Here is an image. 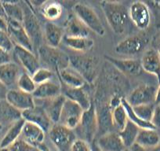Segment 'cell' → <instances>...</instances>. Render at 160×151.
<instances>
[{
	"label": "cell",
	"mask_w": 160,
	"mask_h": 151,
	"mask_svg": "<svg viewBox=\"0 0 160 151\" xmlns=\"http://www.w3.org/2000/svg\"><path fill=\"white\" fill-rule=\"evenodd\" d=\"M90 147H91V150L92 151H102L101 150V148L99 147V146L97 143L96 140H93L91 143H90Z\"/></svg>",
	"instance_id": "obj_49"
},
{
	"label": "cell",
	"mask_w": 160,
	"mask_h": 151,
	"mask_svg": "<svg viewBox=\"0 0 160 151\" xmlns=\"http://www.w3.org/2000/svg\"><path fill=\"white\" fill-rule=\"evenodd\" d=\"M65 32L59 24L54 22H47L45 24L43 32V39L47 45L53 48H58L63 42Z\"/></svg>",
	"instance_id": "obj_18"
},
{
	"label": "cell",
	"mask_w": 160,
	"mask_h": 151,
	"mask_svg": "<svg viewBox=\"0 0 160 151\" xmlns=\"http://www.w3.org/2000/svg\"><path fill=\"white\" fill-rule=\"evenodd\" d=\"M22 118L21 112L15 109L7 100H0V124H13Z\"/></svg>",
	"instance_id": "obj_29"
},
{
	"label": "cell",
	"mask_w": 160,
	"mask_h": 151,
	"mask_svg": "<svg viewBox=\"0 0 160 151\" xmlns=\"http://www.w3.org/2000/svg\"><path fill=\"white\" fill-rule=\"evenodd\" d=\"M112 120L113 128L118 131V132L122 131L128 122L127 111L122 106V103L115 107L112 108Z\"/></svg>",
	"instance_id": "obj_34"
},
{
	"label": "cell",
	"mask_w": 160,
	"mask_h": 151,
	"mask_svg": "<svg viewBox=\"0 0 160 151\" xmlns=\"http://www.w3.org/2000/svg\"><path fill=\"white\" fill-rule=\"evenodd\" d=\"M112 107L110 105L105 104L101 106L99 111H97L98 121V132H102V135L112 132L113 128L112 120Z\"/></svg>",
	"instance_id": "obj_31"
},
{
	"label": "cell",
	"mask_w": 160,
	"mask_h": 151,
	"mask_svg": "<svg viewBox=\"0 0 160 151\" xmlns=\"http://www.w3.org/2000/svg\"><path fill=\"white\" fill-rule=\"evenodd\" d=\"M136 143L145 149H153L160 144V135L156 129H141Z\"/></svg>",
	"instance_id": "obj_30"
},
{
	"label": "cell",
	"mask_w": 160,
	"mask_h": 151,
	"mask_svg": "<svg viewBox=\"0 0 160 151\" xmlns=\"http://www.w3.org/2000/svg\"><path fill=\"white\" fill-rule=\"evenodd\" d=\"M7 33L10 35V39L13 41L14 45L20 46L31 51H34L33 44L30 37L26 32L22 23L13 20H8Z\"/></svg>",
	"instance_id": "obj_13"
},
{
	"label": "cell",
	"mask_w": 160,
	"mask_h": 151,
	"mask_svg": "<svg viewBox=\"0 0 160 151\" xmlns=\"http://www.w3.org/2000/svg\"><path fill=\"white\" fill-rule=\"evenodd\" d=\"M70 151H71V150H70Z\"/></svg>",
	"instance_id": "obj_56"
},
{
	"label": "cell",
	"mask_w": 160,
	"mask_h": 151,
	"mask_svg": "<svg viewBox=\"0 0 160 151\" xmlns=\"http://www.w3.org/2000/svg\"><path fill=\"white\" fill-rule=\"evenodd\" d=\"M38 149H39L40 151H53L45 143H40L37 146Z\"/></svg>",
	"instance_id": "obj_48"
},
{
	"label": "cell",
	"mask_w": 160,
	"mask_h": 151,
	"mask_svg": "<svg viewBox=\"0 0 160 151\" xmlns=\"http://www.w3.org/2000/svg\"><path fill=\"white\" fill-rule=\"evenodd\" d=\"M41 13L49 22H54L61 18L63 13L62 5L58 2L42 3L40 7Z\"/></svg>",
	"instance_id": "obj_32"
},
{
	"label": "cell",
	"mask_w": 160,
	"mask_h": 151,
	"mask_svg": "<svg viewBox=\"0 0 160 151\" xmlns=\"http://www.w3.org/2000/svg\"><path fill=\"white\" fill-rule=\"evenodd\" d=\"M74 14L82 21L89 30L98 35H104L105 29L98 13L93 9L83 3H77L73 7Z\"/></svg>",
	"instance_id": "obj_4"
},
{
	"label": "cell",
	"mask_w": 160,
	"mask_h": 151,
	"mask_svg": "<svg viewBox=\"0 0 160 151\" xmlns=\"http://www.w3.org/2000/svg\"><path fill=\"white\" fill-rule=\"evenodd\" d=\"M148 44V37L145 35L138 34L127 37L115 46V50L117 54L126 56H133L141 53L145 49Z\"/></svg>",
	"instance_id": "obj_8"
},
{
	"label": "cell",
	"mask_w": 160,
	"mask_h": 151,
	"mask_svg": "<svg viewBox=\"0 0 160 151\" xmlns=\"http://www.w3.org/2000/svg\"><path fill=\"white\" fill-rule=\"evenodd\" d=\"M21 117L25 121L38 125L45 132H48L53 124L43 106L35 105L32 109L21 112Z\"/></svg>",
	"instance_id": "obj_12"
},
{
	"label": "cell",
	"mask_w": 160,
	"mask_h": 151,
	"mask_svg": "<svg viewBox=\"0 0 160 151\" xmlns=\"http://www.w3.org/2000/svg\"><path fill=\"white\" fill-rule=\"evenodd\" d=\"M61 95V86L53 81H50L37 86L32 96L35 100H49Z\"/></svg>",
	"instance_id": "obj_24"
},
{
	"label": "cell",
	"mask_w": 160,
	"mask_h": 151,
	"mask_svg": "<svg viewBox=\"0 0 160 151\" xmlns=\"http://www.w3.org/2000/svg\"><path fill=\"white\" fill-rule=\"evenodd\" d=\"M63 42L68 48L79 53L87 52L88 50H91L94 45V42L90 37L64 35Z\"/></svg>",
	"instance_id": "obj_25"
},
{
	"label": "cell",
	"mask_w": 160,
	"mask_h": 151,
	"mask_svg": "<svg viewBox=\"0 0 160 151\" xmlns=\"http://www.w3.org/2000/svg\"><path fill=\"white\" fill-rule=\"evenodd\" d=\"M83 111L78 104L66 98L58 124H62L72 130L76 129L81 121Z\"/></svg>",
	"instance_id": "obj_9"
},
{
	"label": "cell",
	"mask_w": 160,
	"mask_h": 151,
	"mask_svg": "<svg viewBox=\"0 0 160 151\" xmlns=\"http://www.w3.org/2000/svg\"><path fill=\"white\" fill-rule=\"evenodd\" d=\"M58 76L63 84H65L69 88L82 87L85 86L87 83L86 80L82 77V76L70 65L62 69L58 73Z\"/></svg>",
	"instance_id": "obj_23"
},
{
	"label": "cell",
	"mask_w": 160,
	"mask_h": 151,
	"mask_svg": "<svg viewBox=\"0 0 160 151\" xmlns=\"http://www.w3.org/2000/svg\"><path fill=\"white\" fill-rule=\"evenodd\" d=\"M129 18L140 30H145L151 23V11L148 5L144 2L135 1L129 8Z\"/></svg>",
	"instance_id": "obj_10"
},
{
	"label": "cell",
	"mask_w": 160,
	"mask_h": 151,
	"mask_svg": "<svg viewBox=\"0 0 160 151\" xmlns=\"http://www.w3.org/2000/svg\"><path fill=\"white\" fill-rule=\"evenodd\" d=\"M155 50L158 51V53L159 54V55H160V35H159V37H158V41H157V48L155 49Z\"/></svg>",
	"instance_id": "obj_51"
},
{
	"label": "cell",
	"mask_w": 160,
	"mask_h": 151,
	"mask_svg": "<svg viewBox=\"0 0 160 151\" xmlns=\"http://www.w3.org/2000/svg\"><path fill=\"white\" fill-rule=\"evenodd\" d=\"M18 89L25 93L32 95L35 90L36 89L37 85L34 82L32 76L28 72H24L21 74L18 83H17Z\"/></svg>",
	"instance_id": "obj_37"
},
{
	"label": "cell",
	"mask_w": 160,
	"mask_h": 151,
	"mask_svg": "<svg viewBox=\"0 0 160 151\" xmlns=\"http://www.w3.org/2000/svg\"><path fill=\"white\" fill-rule=\"evenodd\" d=\"M23 4H24L22 6L24 10V19H23L22 24L28 36L30 37L34 49L37 48L38 50L42 45L43 32L41 29L36 15L35 14L31 6L29 7V3L24 2L23 3Z\"/></svg>",
	"instance_id": "obj_3"
},
{
	"label": "cell",
	"mask_w": 160,
	"mask_h": 151,
	"mask_svg": "<svg viewBox=\"0 0 160 151\" xmlns=\"http://www.w3.org/2000/svg\"><path fill=\"white\" fill-rule=\"evenodd\" d=\"M86 86V85H85ZM85 86L77 88L68 87L64 91V95L66 98L70 99L78 104L83 110H87L91 106L93 102L90 98V95L85 89Z\"/></svg>",
	"instance_id": "obj_22"
},
{
	"label": "cell",
	"mask_w": 160,
	"mask_h": 151,
	"mask_svg": "<svg viewBox=\"0 0 160 151\" xmlns=\"http://www.w3.org/2000/svg\"><path fill=\"white\" fill-rule=\"evenodd\" d=\"M32 79L37 86L52 81L54 76V72L47 68L40 67L32 75Z\"/></svg>",
	"instance_id": "obj_39"
},
{
	"label": "cell",
	"mask_w": 160,
	"mask_h": 151,
	"mask_svg": "<svg viewBox=\"0 0 160 151\" xmlns=\"http://www.w3.org/2000/svg\"><path fill=\"white\" fill-rule=\"evenodd\" d=\"M38 59L47 66V69L53 72L56 71L59 73L62 69L68 67L69 57L60 51L58 48L48 47L47 45H42L38 49Z\"/></svg>",
	"instance_id": "obj_2"
},
{
	"label": "cell",
	"mask_w": 160,
	"mask_h": 151,
	"mask_svg": "<svg viewBox=\"0 0 160 151\" xmlns=\"http://www.w3.org/2000/svg\"><path fill=\"white\" fill-rule=\"evenodd\" d=\"M157 89L158 87L153 85L141 84L132 91L127 101L131 106L155 104Z\"/></svg>",
	"instance_id": "obj_11"
},
{
	"label": "cell",
	"mask_w": 160,
	"mask_h": 151,
	"mask_svg": "<svg viewBox=\"0 0 160 151\" xmlns=\"http://www.w3.org/2000/svg\"><path fill=\"white\" fill-rule=\"evenodd\" d=\"M152 151H160V144L158 145L156 147L153 148V149H152Z\"/></svg>",
	"instance_id": "obj_52"
},
{
	"label": "cell",
	"mask_w": 160,
	"mask_h": 151,
	"mask_svg": "<svg viewBox=\"0 0 160 151\" xmlns=\"http://www.w3.org/2000/svg\"><path fill=\"white\" fill-rule=\"evenodd\" d=\"M25 121L23 118H21L18 121H15L11 124L7 132L2 137L0 141V149H7L9 148L12 144L19 139L21 136L22 129Z\"/></svg>",
	"instance_id": "obj_26"
},
{
	"label": "cell",
	"mask_w": 160,
	"mask_h": 151,
	"mask_svg": "<svg viewBox=\"0 0 160 151\" xmlns=\"http://www.w3.org/2000/svg\"><path fill=\"white\" fill-rule=\"evenodd\" d=\"M13 51L18 62L31 76L40 68L39 59L33 51L18 45H14Z\"/></svg>",
	"instance_id": "obj_15"
},
{
	"label": "cell",
	"mask_w": 160,
	"mask_h": 151,
	"mask_svg": "<svg viewBox=\"0 0 160 151\" xmlns=\"http://www.w3.org/2000/svg\"><path fill=\"white\" fill-rule=\"evenodd\" d=\"M7 27H8V19L0 16V30L7 32Z\"/></svg>",
	"instance_id": "obj_46"
},
{
	"label": "cell",
	"mask_w": 160,
	"mask_h": 151,
	"mask_svg": "<svg viewBox=\"0 0 160 151\" xmlns=\"http://www.w3.org/2000/svg\"><path fill=\"white\" fill-rule=\"evenodd\" d=\"M66 34L68 36L89 37L90 31L75 14H71L66 23Z\"/></svg>",
	"instance_id": "obj_27"
},
{
	"label": "cell",
	"mask_w": 160,
	"mask_h": 151,
	"mask_svg": "<svg viewBox=\"0 0 160 151\" xmlns=\"http://www.w3.org/2000/svg\"><path fill=\"white\" fill-rule=\"evenodd\" d=\"M123 151H130V150H129V149H125Z\"/></svg>",
	"instance_id": "obj_55"
},
{
	"label": "cell",
	"mask_w": 160,
	"mask_h": 151,
	"mask_svg": "<svg viewBox=\"0 0 160 151\" xmlns=\"http://www.w3.org/2000/svg\"><path fill=\"white\" fill-rule=\"evenodd\" d=\"M96 141L102 151H123L127 149L118 132H111L104 134Z\"/></svg>",
	"instance_id": "obj_20"
},
{
	"label": "cell",
	"mask_w": 160,
	"mask_h": 151,
	"mask_svg": "<svg viewBox=\"0 0 160 151\" xmlns=\"http://www.w3.org/2000/svg\"><path fill=\"white\" fill-rule=\"evenodd\" d=\"M0 151H9V149L8 148H7V149H0Z\"/></svg>",
	"instance_id": "obj_53"
},
{
	"label": "cell",
	"mask_w": 160,
	"mask_h": 151,
	"mask_svg": "<svg viewBox=\"0 0 160 151\" xmlns=\"http://www.w3.org/2000/svg\"><path fill=\"white\" fill-rule=\"evenodd\" d=\"M156 106L160 105V84H158V89H157V94H156V99H155V103Z\"/></svg>",
	"instance_id": "obj_50"
},
{
	"label": "cell",
	"mask_w": 160,
	"mask_h": 151,
	"mask_svg": "<svg viewBox=\"0 0 160 151\" xmlns=\"http://www.w3.org/2000/svg\"><path fill=\"white\" fill-rule=\"evenodd\" d=\"M76 129L82 136L81 139L89 143L94 140L95 135L98 132V121L97 109L93 103L88 109L83 111L81 121Z\"/></svg>",
	"instance_id": "obj_6"
},
{
	"label": "cell",
	"mask_w": 160,
	"mask_h": 151,
	"mask_svg": "<svg viewBox=\"0 0 160 151\" xmlns=\"http://www.w3.org/2000/svg\"><path fill=\"white\" fill-rule=\"evenodd\" d=\"M132 108L135 114L140 119L146 122L151 123L154 114V111H155V104L141 105V106H132Z\"/></svg>",
	"instance_id": "obj_38"
},
{
	"label": "cell",
	"mask_w": 160,
	"mask_h": 151,
	"mask_svg": "<svg viewBox=\"0 0 160 151\" xmlns=\"http://www.w3.org/2000/svg\"><path fill=\"white\" fill-rule=\"evenodd\" d=\"M122 105L125 108L126 111H127V117H128V120L130 121H131L132 123H133L134 124H136L138 128H140L141 129H155L154 128V126L152 125V123L150 122H146V121H142V120L140 119L138 116L134 113L133 110V108L128 103V102L127 101V99L124 98H122Z\"/></svg>",
	"instance_id": "obj_36"
},
{
	"label": "cell",
	"mask_w": 160,
	"mask_h": 151,
	"mask_svg": "<svg viewBox=\"0 0 160 151\" xmlns=\"http://www.w3.org/2000/svg\"><path fill=\"white\" fill-rule=\"evenodd\" d=\"M71 151H92L90 144L85 140L77 138L72 144Z\"/></svg>",
	"instance_id": "obj_42"
},
{
	"label": "cell",
	"mask_w": 160,
	"mask_h": 151,
	"mask_svg": "<svg viewBox=\"0 0 160 151\" xmlns=\"http://www.w3.org/2000/svg\"><path fill=\"white\" fill-rule=\"evenodd\" d=\"M2 125L1 124H0V131L2 130Z\"/></svg>",
	"instance_id": "obj_54"
},
{
	"label": "cell",
	"mask_w": 160,
	"mask_h": 151,
	"mask_svg": "<svg viewBox=\"0 0 160 151\" xmlns=\"http://www.w3.org/2000/svg\"><path fill=\"white\" fill-rule=\"evenodd\" d=\"M0 48L3 49L6 51L10 53L14 48V44L10 39L7 32L0 30Z\"/></svg>",
	"instance_id": "obj_41"
},
{
	"label": "cell",
	"mask_w": 160,
	"mask_h": 151,
	"mask_svg": "<svg viewBox=\"0 0 160 151\" xmlns=\"http://www.w3.org/2000/svg\"><path fill=\"white\" fill-rule=\"evenodd\" d=\"M65 100V96L62 94L59 96L56 97V98H52V99L45 100V101H47V104H46L45 107L43 108L47 111V114L50 117V120L53 124L59 123L61 111H62Z\"/></svg>",
	"instance_id": "obj_28"
},
{
	"label": "cell",
	"mask_w": 160,
	"mask_h": 151,
	"mask_svg": "<svg viewBox=\"0 0 160 151\" xmlns=\"http://www.w3.org/2000/svg\"><path fill=\"white\" fill-rule=\"evenodd\" d=\"M104 58L126 76H138L142 72L141 61L132 58H115L105 55Z\"/></svg>",
	"instance_id": "obj_16"
},
{
	"label": "cell",
	"mask_w": 160,
	"mask_h": 151,
	"mask_svg": "<svg viewBox=\"0 0 160 151\" xmlns=\"http://www.w3.org/2000/svg\"><path fill=\"white\" fill-rule=\"evenodd\" d=\"M45 135L46 132L38 125L28 121L24 122L21 136L28 143L37 146L40 143H44Z\"/></svg>",
	"instance_id": "obj_21"
},
{
	"label": "cell",
	"mask_w": 160,
	"mask_h": 151,
	"mask_svg": "<svg viewBox=\"0 0 160 151\" xmlns=\"http://www.w3.org/2000/svg\"><path fill=\"white\" fill-rule=\"evenodd\" d=\"M151 123H152V124L156 130L157 129H159L160 130V105L155 106L154 114L153 117H152Z\"/></svg>",
	"instance_id": "obj_43"
},
{
	"label": "cell",
	"mask_w": 160,
	"mask_h": 151,
	"mask_svg": "<svg viewBox=\"0 0 160 151\" xmlns=\"http://www.w3.org/2000/svg\"><path fill=\"white\" fill-rule=\"evenodd\" d=\"M70 66L79 72L86 81L92 82L96 76L98 60L89 55H75L69 57Z\"/></svg>",
	"instance_id": "obj_7"
},
{
	"label": "cell",
	"mask_w": 160,
	"mask_h": 151,
	"mask_svg": "<svg viewBox=\"0 0 160 151\" xmlns=\"http://www.w3.org/2000/svg\"><path fill=\"white\" fill-rule=\"evenodd\" d=\"M22 73L19 65L13 61L0 65V81L7 87L17 85L20 76Z\"/></svg>",
	"instance_id": "obj_19"
},
{
	"label": "cell",
	"mask_w": 160,
	"mask_h": 151,
	"mask_svg": "<svg viewBox=\"0 0 160 151\" xmlns=\"http://www.w3.org/2000/svg\"><path fill=\"white\" fill-rule=\"evenodd\" d=\"M129 150L130 151H147L145 148L140 146L139 144H138V143H135L133 146H131L130 148H129Z\"/></svg>",
	"instance_id": "obj_47"
},
{
	"label": "cell",
	"mask_w": 160,
	"mask_h": 151,
	"mask_svg": "<svg viewBox=\"0 0 160 151\" xmlns=\"http://www.w3.org/2000/svg\"><path fill=\"white\" fill-rule=\"evenodd\" d=\"M6 100L13 107L21 112L32 109L35 106V98L32 95L25 93L18 88L9 89Z\"/></svg>",
	"instance_id": "obj_14"
},
{
	"label": "cell",
	"mask_w": 160,
	"mask_h": 151,
	"mask_svg": "<svg viewBox=\"0 0 160 151\" xmlns=\"http://www.w3.org/2000/svg\"><path fill=\"white\" fill-rule=\"evenodd\" d=\"M2 5L8 20L22 23L24 19V10L22 6L17 2H2Z\"/></svg>",
	"instance_id": "obj_35"
},
{
	"label": "cell",
	"mask_w": 160,
	"mask_h": 151,
	"mask_svg": "<svg viewBox=\"0 0 160 151\" xmlns=\"http://www.w3.org/2000/svg\"><path fill=\"white\" fill-rule=\"evenodd\" d=\"M8 149L9 151H40L37 146L28 143L22 138L17 140Z\"/></svg>",
	"instance_id": "obj_40"
},
{
	"label": "cell",
	"mask_w": 160,
	"mask_h": 151,
	"mask_svg": "<svg viewBox=\"0 0 160 151\" xmlns=\"http://www.w3.org/2000/svg\"><path fill=\"white\" fill-rule=\"evenodd\" d=\"M49 137L58 151H70L72 144L77 139L74 130L61 124H54L48 132Z\"/></svg>",
	"instance_id": "obj_5"
},
{
	"label": "cell",
	"mask_w": 160,
	"mask_h": 151,
	"mask_svg": "<svg viewBox=\"0 0 160 151\" xmlns=\"http://www.w3.org/2000/svg\"><path fill=\"white\" fill-rule=\"evenodd\" d=\"M108 24L115 34L121 35L128 26L129 9L120 2L102 1L100 3Z\"/></svg>",
	"instance_id": "obj_1"
},
{
	"label": "cell",
	"mask_w": 160,
	"mask_h": 151,
	"mask_svg": "<svg viewBox=\"0 0 160 151\" xmlns=\"http://www.w3.org/2000/svg\"><path fill=\"white\" fill-rule=\"evenodd\" d=\"M143 70L154 76L160 84V55L155 49H149L144 52L141 60Z\"/></svg>",
	"instance_id": "obj_17"
},
{
	"label": "cell",
	"mask_w": 160,
	"mask_h": 151,
	"mask_svg": "<svg viewBox=\"0 0 160 151\" xmlns=\"http://www.w3.org/2000/svg\"><path fill=\"white\" fill-rule=\"evenodd\" d=\"M11 61V55L10 53L6 51L3 49L0 48V65L5 64V63Z\"/></svg>",
	"instance_id": "obj_44"
},
{
	"label": "cell",
	"mask_w": 160,
	"mask_h": 151,
	"mask_svg": "<svg viewBox=\"0 0 160 151\" xmlns=\"http://www.w3.org/2000/svg\"><path fill=\"white\" fill-rule=\"evenodd\" d=\"M140 130H141V128H138L136 124L132 123L131 121H128L124 128L118 132L120 138H121L124 146L127 149H129L130 146H133L136 143Z\"/></svg>",
	"instance_id": "obj_33"
},
{
	"label": "cell",
	"mask_w": 160,
	"mask_h": 151,
	"mask_svg": "<svg viewBox=\"0 0 160 151\" xmlns=\"http://www.w3.org/2000/svg\"><path fill=\"white\" fill-rule=\"evenodd\" d=\"M9 88L0 81V100H5L7 98V95L8 93Z\"/></svg>",
	"instance_id": "obj_45"
}]
</instances>
